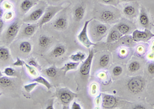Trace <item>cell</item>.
I'll return each instance as SVG.
<instances>
[{
	"instance_id": "6da1fadb",
	"label": "cell",
	"mask_w": 154,
	"mask_h": 109,
	"mask_svg": "<svg viewBox=\"0 0 154 109\" xmlns=\"http://www.w3.org/2000/svg\"><path fill=\"white\" fill-rule=\"evenodd\" d=\"M93 19L106 24L117 23L122 17L121 10L116 6L94 2Z\"/></svg>"
},
{
	"instance_id": "7a4b0ae2",
	"label": "cell",
	"mask_w": 154,
	"mask_h": 109,
	"mask_svg": "<svg viewBox=\"0 0 154 109\" xmlns=\"http://www.w3.org/2000/svg\"><path fill=\"white\" fill-rule=\"evenodd\" d=\"M110 25L93 19L88 25L91 38L94 40L102 39L109 32Z\"/></svg>"
},
{
	"instance_id": "3957f363",
	"label": "cell",
	"mask_w": 154,
	"mask_h": 109,
	"mask_svg": "<svg viewBox=\"0 0 154 109\" xmlns=\"http://www.w3.org/2000/svg\"><path fill=\"white\" fill-rule=\"evenodd\" d=\"M48 4L45 0H40L26 15L22 21L25 23H32L38 21L42 17Z\"/></svg>"
},
{
	"instance_id": "277c9868",
	"label": "cell",
	"mask_w": 154,
	"mask_h": 109,
	"mask_svg": "<svg viewBox=\"0 0 154 109\" xmlns=\"http://www.w3.org/2000/svg\"><path fill=\"white\" fill-rule=\"evenodd\" d=\"M147 60L145 57L133 55L128 61L127 70L128 76H138L143 74L145 65Z\"/></svg>"
},
{
	"instance_id": "5b68a950",
	"label": "cell",
	"mask_w": 154,
	"mask_h": 109,
	"mask_svg": "<svg viewBox=\"0 0 154 109\" xmlns=\"http://www.w3.org/2000/svg\"><path fill=\"white\" fill-rule=\"evenodd\" d=\"M22 21L20 19H14L10 22L3 34V40L6 45L12 42L18 35L22 24Z\"/></svg>"
},
{
	"instance_id": "8992f818",
	"label": "cell",
	"mask_w": 154,
	"mask_h": 109,
	"mask_svg": "<svg viewBox=\"0 0 154 109\" xmlns=\"http://www.w3.org/2000/svg\"><path fill=\"white\" fill-rule=\"evenodd\" d=\"M64 8L63 6L48 5L44 14L38 21V24L39 28L41 29L42 28L44 25L51 21L56 15Z\"/></svg>"
},
{
	"instance_id": "52a82bcc",
	"label": "cell",
	"mask_w": 154,
	"mask_h": 109,
	"mask_svg": "<svg viewBox=\"0 0 154 109\" xmlns=\"http://www.w3.org/2000/svg\"><path fill=\"white\" fill-rule=\"evenodd\" d=\"M140 5L137 1L125 3L123 5L121 13L129 20L136 18L140 12Z\"/></svg>"
},
{
	"instance_id": "ba28073f",
	"label": "cell",
	"mask_w": 154,
	"mask_h": 109,
	"mask_svg": "<svg viewBox=\"0 0 154 109\" xmlns=\"http://www.w3.org/2000/svg\"><path fill=\"white\" fill-rule=\"evenodd\" d=\"M114 27L123 35H130L137 28L133 22L125 18H121Z\"/></svg>"
},
{
	"instance_id": "9c48e42d",
	"label": "cell",
	"mask_w": 154,
	"mask_h": 109,
	"mask_svg": "<svg viewBox=\"0 0 154 109\" xmlns=\"http://www.w3.org/2000/svg\"><path fill=\"white\" fill-rule=\"evenodd\" d=\"M67 10V7L64 8L62 10L57 13V16L54 18V20L52 23L53 28L57 30L63 31L68 28L69 25L67 16L66 15V12Z\"/></svg>"
},
{
	"instance_id": "30bf717a",
	"label": "cell",
	"mask_w": 154,
	"mask_h": 109,
	"mask_svg": "<svg viewBox=\"0 0 154 109\" xmlns=\"http://www.w3.org/2000/svg\"><path fill=\"white\" fill-rule=\"evenodd\" d=\"M40 0H19L14 4H16V9L20 16L26 15Z\"/></svg>"
},
{
	"instance_id": "8fae6325",
	"label": "cell",
	"mask_w": 154,
	"mask_h": 109,
	"mask_svg": "<svg viewBox=\"0 0 154 109\" xmlns=\"http://www.w3.org/2000/svg\"><path fill=\"white\" fill-rule=\"evenodd\" d=\"M132 39L135 42H148L154 37V34L150 30L145 29L144 31L136 29L132 33Z\"/></svg>"
},
{
	"instance_id": "7c38bea8",
	"label": "cell",
	"mask_w": 154,
	"mask_h": 109,
	"mask_svg": "<svg viewBox=\"0 0 154 109\" xmlns=\"http://www.w3.org/2000/svg\"><path fill=\"white\" fill-rule=\"evenodd\" d=\"M93 19V18H92L88 20L85 21L82 30L77 36L79 42L87 48H89L91 46L96 45V44H94L90 40L88 35V25L91 21Z\"/></svg>"
},
{
	"instance_id": "4fadbf2b",
	"label": "cell",
	"mask_w": 154,
	"mask_h": 109,
	"mask_svg": "<svg viewBox=\"0 0 154 109\" xmlns=\"http://www.w3.org/2000/svg\"><path fill=\"white\" fill-rule=\"evenodd\" d=\"M138 16L139 25L145 29H146L151 30L152 24L146 9L143 5H141Z\"/></svg>"
},
{
	"instance_id": "5bb4252c",
	"label": "cell",
	"mask_w": 154,
	"mask_h": 109,
	"mask_svg": "<svg viewBox=\"0 0 154 109\" xmlns=\"http://www.w3.org/2000/svg\"><path fill=\"white\" fill-rule=\"evenodd\" d=\"M94 54L93 49L89 50L88 56L80 68V72L83 76H88L89 74Z\"/></svg>"
},
{
	"instance_id": "9a60e30c",
	"label": "cell",
	"mask_w": 154,
	"mask_h": 109,
	"mask_svg": "<svg viewBox=\"0 0 154 109\" xmlns=\"http://www.w3.org/2000/svg\"><path fill=\"white\" fill-rule=\"evenodd\" d=\"M149 47V44L146 42H138L134 47V55L145 57Z\"/></svg>"
},
{
	"instance_id": "2e32d148",
	"label": "cell",
	"mask_w": 154,
	"mask_h": 109,
	"mask_svg": "<svg viewBox=\"0 0 154 109\" xmlns=\"http://www.w3.org/2000/svg\"><path fill=\"white\" fill-rule=\"evenodd\" d=\"M25 25L21 26V34L24 37H31L36 32L38 28H39L38 23H26Z\"/></svg>"
},
{
	"instance_id": "e0dca14e",
	"label": "cell",
	"mask_w": 154,
	"mask_h": 109,
	"mask_svg": "<svg viewBox=\"0 0 154 109\" xmlns=\"http://www.w3.org/2000/svg\"><path fill=\"white\" fill-rule=\"evenodd\" d=\"M118 100L113 95L104 94L102 98V106L105 109H112L116 107Z\"/></svg>"
},
{
	"instance_id": "ac0fdd59",
	"label": "cell",
	"mask_w": 154,
	"mask_h": 109,
	"mask_svg": "<svg viewBox=\"0 0 154 109\" xmlns=\"http://www.w3.org/2000/svg\"><path fill=\"white\" fill-rule=\"evenodd\" d=\"M143 76L149 82L154 78V60H147L144 68Z\"/></svg>"
},
{
	"instance_id": "d6986e66",
	"label": "cell",
	"mask_w": 154,
	"mask_h": 109,
	"mask_svg": "<svg viewBox=\"0 0 154 109\" xmlns=\"http://www.w3.org/2000/svg\"><path fill=\"white\" fill-rule=\"evenodd\" d=\"M146 101L154 108V78L147 85Z\"/></svg>"
},
{
	"instance_id": "ffe728a7",
	"label": "cell",
	"mask_w": 154,
	"mask_h": 109,
	"mask_svg": "<svg viewBox=\"0 0 154 109\" xmlns=\"http://www.w3.org/2000/svg\"><path fill=\"white\" fill-rule=\"evenodd\" d=\"M123 36V35L120 33L115 27H114L109 31L108 36L107 42L109 43L118 41Z\"/></svg>"
},
{
	"instance_id": "44dd1931",
	"label": "cell",
	"mask_w": 154,
	"mask_h": 109,
	"mask_svg": "<svg viewBox=\"0 0 154 109\" xmlns=\"http://www.w3.org/2000/svg\"><path fill=\"white\" fill-rule=\"evenodd\" d=\"M59 99L62 103L68 104L73 99V96L72 93L67 91L63 90L60 93Z\"/></svg>"
},
{
	"instance_id": "7402d4cb",
	"label": "cell",
	"mask_w": 154,
	"mask_h": 109,
	"mask_svg": "<svg viewBox=\"0 0 154 109\" xmlns=\"http://www.w3.org/2000/svg\"><path fill=\"white\" fill-rule=\"evenodd\" d=\"M14 81L10 77L2 76L0 77V87L3 88H9L13 87Z\"/></svg>"
},
{
	"instance_id": "603a6c76",
	"label": "cell",
	"mask_w": 154,
	"mask_h": 109,
	"mask_svg": "<svg viewBox=\"0 0 154 109\" xmlns=\"http://www.w3.org/2000/svg\"><path fill=\"white\" fill-rule=\"evenodd\" d=\"M66 52V48L64 46L58 45L55 47L52 50V54L55 57H60L64 55Z\"/></svg>"
},
{
	"instance_id": "cb8c5ba5",
	"label": "cell",
	"mask_w": 154,
	"mask_h": 109,
	"mask_svg": "<svg viewBox=\"0 0 154 109\" xmlns=\"http://www.w3.org/2000/svg\"><path fill=\"white\" fill-rule=\"evenodd\" d=\"M80 62H69L66 64L62 68H60V70H63L65 73V75L69 71L71 70H75L79 66Z\"/></svg>"
},
{
	"instance_id": "d4e9b609",
	"label": "cell",
	"mask_w": 154,
	"mask_h": 109,
	"mask_svg": "<svg viewBox=\"0 0 154 109\" xmlns=\"http://www.w3.org/2000/svg\"><path fill=\"white\" fill-rule=\"evenodd\" d=\"M51 42V40L48 36L42 35L38 39V45L42 48L48 47Z\"/></svg>"
},
{
	"instance_id": "484cf974",
	"label": "cell",
	"mask_w": 154,
	"mask_h": 109,
	"mask_svg": "<svg viewBox=\"0 0 154 109\" xmlns=\"http://www.w3.org/2000/svg\"><path fill=\"white\" fill-rule=\"evenodd\" d=\"M19 49L24 54H29L32 50V46L28 41H23L20 44Z\"/></svg>"
},
{
	"instance_id": "4316f807",
	"label": "cell",
	"mask_w": 154,
	"mask_h": 109,
	"mask_svg": "<svg viewBox=\"0 0 154 109\" xmlns=\"http://www.w3.org/2000/svg\"><path fill=\"white\" fill-rule=\"evenodd\" d=\"M15 18V12L13 10H6L4 13L3 19L4 22H10L13 21Z\"/></svg>"
},
{
	"instance_id": "83f0119b",
	"label": "cell",
	"mask_w": 154,
	"mask_h": 109,
	"mask_svg": "<svg viewBox=\"0 0 154 109\" xmlns=\"http://www.w3.org/2000/svg\"><path fill=\"white\" fill-rule=\"evenodd\" d=\"M10 57V53L9 49L6 48L0 47V60L6 61Z\"/></svg>"
},
{
	"instance_id": "f1b7e54d",
	"label": "cell",
	"mask_w": 154,
	"mask_h": 109,
	"mask_svg": "<svg viewBox=\"0 0 154 109\" xmlns=\"http://www.w3.org/2000/svg\"><path fill=\"white\" fill-rule=\"evenodd\" d=\"M49 5L61 6L67 3H71L73 0H45Z\"/></svg>"
},
{
	"instance_id": "f546056e",
	"label": "cell",
	"mask_w": 154,
	"mask_h": 109,
	"mask_svg": "<svg viewBox=\"0 0 154 109\" xmlns=\"http://www.w3.org/2000/svg\"><path fill=\"white\" fill-rule=\"evenodd\" d=\"M32 81L33 82H37L38 83L42 84V85L45 86L48 89V90H49L52 87V86H51V84L46 79L43 78L42 76H39L36 77Z\"/></svg>"
},
{
	"instance_id": "4dcf8cb0",
	"label": "cell",
	"mask_w": 154,
	"mask_h": 109,
	"mask_svg": "<svg viewBox=\"0 0 154 109\" xmlns=\"http://www.w3.org/2000/svg\"><path fill=\"white\" fill-rule=\"evenodd\" d=\"M86 54L82 52H78L75 54L70 56V58L75 62H80L82 61L86 58Z\"/></svg>"
},
{
	"instance_id": "1f68e13d",
	"label": "cell",
	"mask_w": 154,
	"mask_h": 109,
	"mask_svg": "<svg viewBox=\"0 0 154 109\" xmlns=\"http://www.w3.org/2000/svg\"><path fill=\"white\" fill-rule=\"evenodd\" d=\"M94 2L100 3L107 5H113L117 7L120 1L119 0H93Z\"/></svg>"
},
{
	"instance_id": "d6a6232c",
	"label": "cell",
	"mask_w": 154,
	"mask_h": 109,
	"mask_svg": "<svg viewBox=\"0 0 154 109\" xmlns=\"http://www.w3.org/2000/svg\"><path fill=\"white\" fill-rule=\"evenodd\" d=\"M24 65L26 66L28 72H29L30 75H31L34 77H37L39 75V73L38 71L33 66H31L25 63H24Z\"/></svg>"
},
{
	"instance_id": "836d02e7",
	"label": "cell",
	"mask_w": 154,
	"mask_h": 109,
	"mask_svg": "<svg viewBox=\"0 0 154 109\" xmlns=\"http://www.w3.org/2000/svg\"><path fill=\"white\" fill-rule=\"evenodd\" d=\"M109 62V57L108 55L105 54L102 56L99 60V64L101 67H106Z\"/></svg>"
},
{
	"instance_id": "e575fe53",
	"label": "cell",
	"mask_w": 154,
	"mask_h": 109,
	"mask_svg": "<svg viewBox=\"0 0 154 109\" xmlns=\"http://www.w3.org/2000/svg\"><path fill=\"white\" fill-rule=\"evenodd\" d=\"M5 10H13L14 7V4L9 0H5L2 5Z\"/></svg>"
},
{
	"instance_id": "d590c367",
	"label": "cell",
	"mask_w": 154,
	"mask_h": 109,
	"mask_svg": "<svg viewBox=\"0 0 154 109\" xmlns=\"http://www.w3.org/2000/svg\"><path fill=\"white\" fill-rule=\"evenodd\" d=\"M124 72V68L120 66H116L113 68L112 73L115 76H119L121 75Z\"/></svg>"
},
{
	"instance_id": "8d00e7d4",
	"label": "cell",
	"mask_w": 154,
	"mask_h": 109,
	"mask_svg": "<svg viewBox=\"0 0 154 109\" xmlns=\"http://www.w3.org/2000/svg\"><path fill=\"white\" fill-rule=\"evenodd\" d=\"M15 70L12 67H6L4 70L3 73L8 77L14 76L15 75Z\"/></svg>"
},
{
	"instance_id": "74e56055",
	"label": "cell",
	"mask_w": 154,
	"mask_h": 109,
	"mask_svg": "<svg viewBox=\"0 0 154 109\" xmlns=\"http://www.w3.org/2000/svg\"><path fill=\"white\" fill-rule=\"evenodd\" d=\"M45 72L48 76L50 77H54L57 75V72L56 69L53 67H49L45 70Z\"/></svg>"
},
{
	"instance_id": "f35d334b",
	"label": "cell",
	"mask_w": 154,
	"mask_h": 109,
	"mask_svg": "<svg viewBox=\"0 0 154 109\" xmlns=\"http://www.w3.org/2000/svg\"><path fill=\"white\" fill-rule=\"evenodd\" d=\"M38 83L35 82L34 83L30 84H27V85H24V90L27 92L28 93H30L32 91L34 90V88L38 85Z\"/></svg>"
},
{
	"instance_id": "ab89813d",
	"label": "cell",
	"mask_w": 154,
	"mask_h": 109,
	"mask_svg": "<svg viewBox=\"0 0 154 109\" xmlns=\"http://www.w3.org/2000/svg\"><path fill=\"white\" fill-rule=\"evenodd\" d=\"M25 62L23 60L21 59L19 57H17L16 58V61L13 63V65L15 66H21L23 67V65H24Z\"/></svg>"
},
{
	"instance_id": "60d3db41",
	"label": "cell",
	"mask_w": 154,
	"mask_h": 109,
	"mask_svg": "<svg viewBox=\"0 0 154 109\" xmlns=\"http://www.w3.org/2000/svg\"><path fill=\"white\" fill-rule=\"evenodd\" d=\"M4 21L2 19H0V36L3 30L4 27Z\"/></svg>"
},
{
	"instance_id": "b9f144b4",
	"label": "cell",
	"mask_w": 154,
	"mask_h": 109,
	"mask_svg": "<svg viewBox=\"0 0 154 109\" xmlns=\"http://www.w3.org/2000/svg\"><path fill=\"white\" fill-rule=\"evenodd\" d=\"M72 109H81V107L79 103H77L76 102H74L72 105Z\"/></svg>"
},
{
	"instance_id": "7bdbcfd3",
	"label": "cell",
	"mask_w": 154,
	"mask_h": 109,
	"mask_svg": "<svg viewBox=\"0 0 154 109\" xmlns=\"http://www.w3.org/2000/svg\"><path fill=\"white\" fill-rule=\"evenodd\" d=\"M97 85L95 84H92V86H91V93H93L94 94H96V93H97L96 90H97Z\"/></svg>"
},
{
	"instance_id": "ee69618b",
	"label": "cell",
	"mask_w": 154,
	"mask_h": 109,
	"mask_svg": "<svg viewBox=\"0 0 154 109\" xmlns=\"http://www.w3.org/2000/svg\"><path fill=\"white\" fill-rule=\"evenodd\" d=\"M28 64L31 66H34V67H36L37 66V63L34 60H32V59H31L29 61Z\"/></svg>"
},
{
	"instance_id": "f6af8a7d",
	"label": "cell",
	"mask_w": 154,
	"mask_h": 109,
	"mask_svg": "<svg viewBox=\"0 0 154 109\" xmlns=\"http://www.w3.org/2000/svg\"><path fill=\"white\" fill-rule=\"evenodd\" d=\"M100 101H101V94H100V95L97 96L95 99V102L96 104L98 105L100 103Z\"/></svg>"
},
{
	"instance_id": "bcb514c9",
	"label": "cell",
	"mask_w": 154,
	"mask_h": 109,
	"mask_svg": "<svg viewBox=\"0 0 154 109\" xmlns=\"http://www.w3.org/2000/svg\"><path fill=\"white\" fill-rule=\"evenodd\" d=\"M5 10L2 6H0V19H2L4 14Z\"/></svg>"
},
{
	"instance_id": "7dc6e473",
	"label": "cell",
	"mask_w": 154,
	"mask_h": 109,
	"mask_svg": "<svg viewBox=\"0 0 154 109\" xmlns=\"http://www.w3.org/2000/svg\"><path fill=\"white\" fill-rule=\"evenodd\" d=\"M120 2L128 3L131 2L137 1L138 0H119Z\"/></svg>"
},
{
	"instance_id": "c3c4849f",
	"label": "cell",
	"mask_w": 154,
	"mask_h": 109,
	"mask_svg": "<svg viewBox=\"0 0 154 109\" xmlns=\"http://www.w3.org/2000/svg\"><path fill=\"white\" fill-rule=\"evenodd\" d=\"M47 109H53V103H51V104H50L49 105H48L47 108H46Z\"/></svg>"
},
{
	"instance_id": "681fc988",
	"label": "cell",
	"mask_w": 154,
	"mask_h": 109,
	"mask_svg": "<svg viewBox=\"0 0 154 109\" xmlns=\"http://www.w3.org/2000/svg\"><path fill=\"white\" fill-rule=\"evenodd\" d=\"M9 1H11V2H12L14 4H15L19 0H9Z\"/></svg>"
},
{
	"instance_id": "f907efd6",
	"label": "cell",
	"mask_w": 154,
	"mask_h": 109,
	"mask_svg": "<svg viewBox=\"0 0 154 109\" xmlns=\"http://www.w3.org/2000/svg\"><path fill=\"white\" fill-rule=\"evenodd\" d=\"M5 1V0H0V6H2L3 3Z\"/></svg>"
},
{
	"instance_id": "816d5d0a",
	"label": "cell",
	"mask_w": 154,
	"mask_h": 109,
	"mask_svg": "<svg viewBox=\"0 0 154 109\" xmlns=\"http://www.w3.org/2000/svg\"><path fill=\"white\" fill-rule=\"evenodd\" d=\"M3 76V74L2 73V72H1V71H0V77H2V76Z\"/></svg>"
},
{
	"instance_id": "f5cc1de1",
	"label": "cell",
	"mask_w": 154,
	"mask_h": 109,
	"mask_svg": "<svg viewBox=\"0 0 154 109\" xmlns=\"http://www.w3.org/2000/svg\"><path fill=\"white\" fill-rule=\"evenodd\" d=\"M2 95V93H0V97H1Z\"/></svg>"
}]
</instances>
